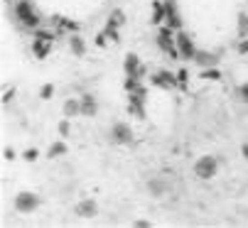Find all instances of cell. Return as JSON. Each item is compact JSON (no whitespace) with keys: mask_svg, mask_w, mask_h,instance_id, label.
<instances>
[{"mask_svg":"<svg viewBox=\"0 0 248 228\" xmlns=\"http://www.w3.org/2000/svg\"><path fill=\"white\" fill-rule=\"evenodd\" d=\"M241 155H243V160H248V142L241 145Z\"/></svg>","mask_w":248,"mask_h":228,"instance_id":"f1b7e54d","label":"cell"},{"mask_svg":"<svg viewBox=\"0 0 248 228\" xmlns=\"http://www.w3.org/2000/svg\"><path fill=\"white\" fill-rule=\"evenodd\" d=\"M123 66H125V76H135V79H143L145 76V66L140 64L138 54H125Z\"/></svg>","mask_w":248,"mask_h":228,"instance_id":"52a82bcc","label":"cell"},{"mask_svg":"<svg viewBox=\"0 0 248 228\" xmlns=\"http://www.w3.org/2000/svg\"><path fill=\"white\" fill-rule=\"evenodd\" d=\"M25 160L27 162H34V160H37V150H27L25 152Z\"/></svg>","mask_w":248,"mask_h":228,"instance_id":"83f0119b","label":"cell"},{"mask_svg":"<svg viewBox=\"0 0 248 228\" xmlns=\"http://www.w3.org/2000/svg\"><path fill=\"white\" fill-rule=\"evenodd\" d=\"M79 101H81V116L93 118L96 113H98V103H96V96H93V93H84Z\"/></svg>","mask_w":248,"mask_h":228,"instance_id":"7c38bea8","label":"cell"},{"mask_svg":"<svg viewBox=\"0 0 248 228\" xmlns=\"http://www.w3.org/2000/svg\"><path fill=\"white\" fill-rule=\"evenodd\" d=\"M217 172H219V160L214 157V155H202L197 162H194V174L199 177V179H214L217 177Z\"/></svg>","mask_w":248,"mask_h":228,"instance_id":"6da1fadb","label":"cell"},{"mask_svg":"<svg viewBox=\"0 0 248 228\" xmlns=\"http://www.w3.org/2000/svg\"><path fill=\"white\" fill-rule=\"evenodd\" d=\"M170 32H172V27H167V25L160 30V34H157V47H160L162 52H167L170 57H174V59H177V57H180V49H177V40L172 42Z\"/></svg>","mask_w":248,"mask_h":228,"instance_id":"5b68a950","label":"cell"},{"mask_svg":"<svg viewBox=\"0 0 248 228\" xmlns=\"http://www.w3.org/2000/svg\"><path fill=\"white\" fill-rule=\"evenodd\" d=\"M108 22H111V25H123V13H121V10H116V13H113V17H111Z\"/></svg>","mask_w":248,"mask_h":228,"instance_id":"cb8c5ba5","label":"cell"},{"mask_svg":"<svg viewBox=\"0 0 248 228\" xmlns=\"http://www.w3.org/2000/svg\"><path fill=\"white\" fill-rule=\"evenodd\" d=\"M177 81H180V86H182V89H185V84H187V81H189V74H187V71H185V69H180V74H177Z\"/></svg>","mask_w":248,"mask_h":228,"instance_id":"603a6c76","label":"cell"},{"mask_svg":"<svg viewBox=\"0 0 248 228\" xmlns=\"http://www.w3.org/2000/svg\"><path fill=\"white\" fill-rule=\"evenodd\" d=\"M69 45H72V52L77 54V57H84V52H86V45H84V40L79 34H74L72 40H69Z\"/></svg>","mask_w":248,"mask_h":228,"instance_id":"e0dca14e","label":"cell"},{"mask_svg":"<svg viewBox=\"0 0 248 228\" xmlns=\"http://www.w3.org/2000/svg\"><path fill=\"white\" fill-rule=\"evenodd\" d=\"M145 189H148L150 197H165V194L170 192V184H167V179H162V177H153V179H148Z\"/></svg>","mask_w":248,"mask_h":228,"instance_id":"ba28073f","label":"cell"},{"mask_svg":"<svg viewBox=\"0 0 248 228\" xmlns=\"http://www.w3.org/2000/svg\"><path fill=\"white\" fill-rule=\"evenodd\" d=\"M15 15H17V20H20L22 25H27V27H37V15H34L30 0H20V3L15 5Z\"/></svg>","mask_w":248,"mask_h":228,"instance_id":"3957f363","label":"cell"},{"mask_svg":"<svg viewBox=\"0 0 248 228\" xmlns=\"http://www.w3.org/2000/svg\"><path fill=\"white\" fill-rule=\"evenodd\" d=\"M13 206H15L17 213H32V211H37V206H40V197L34 192H20L15 197Z\"/></svg>","mask_w":248,"mask_h":228,"instance_id":"7a4b0ae2","label":"cell"},{"mask_svg":"<svg viewBox=\"0 0 248 228\" xmlns=\"http://www.w3.org/2000/svg\"><path fill=\"white\" fill-rule=\"evenodd\" d=\"M133 226H135V228H150V226H153V221H145V218H138V221H135Z\"/></svg>","mask_w":248,"mask_h":228,"instance_id":"484cf974","label":"cell"},{"mask_svg":"<svg viewBox=\"0 0 248 228\" xmlns=\"http://www.w3.org/2000/svg\"><path fill=\"white\" fill-rule=\"evenodd\" d=\"M52 96H54V86H52V84L42 86V91H40V98H45V101H47V98H52Z\"/></svg>","mask_w":248,"mask_h":228,"instance_id":"44dd1931","label":"cell"},{"mask_svg":"<svg viewBox=\"0 0 248 228\" xmlns=\"http://www.w3.org/2000/svg\"><path fill=\"white\" fill-rule=\"evenodd\" d=\"M177 49H180V59H185V61H194V57H197V47H194V42L187 37V32H177Z\"/></svg>","mask_w":248,"mask_h":228,"instance_id":"277c9868","label":"cell"},{"mask_svg":"<svg viewBox=\"0 0 248 228\" xmlns=\"http://www.w3.org/2000/svg\"><path fill=\"white\" fill-rule=\"evenodd\" d=\"M64 152H66V145L64 142H54L52 150H49V157H59V155H64Z\"/></svg>","mask_w":248,"mask_h":228,"instance_id":"d6986e66","label":"cell"},{"mask_svg":"<svg viewBox=\"0 0 248 228\" xmlns=\"http://www.w3.org/2000/svg\"><path fill=\"white\" fill-rule=\"evenodd\" d=\"M238 52L241 54H248V37H243V40L238 42Z\"/></svg>","mask_w":248,"mask_h":228,"instance_id":"4316f807","label":"cell"},{"mask_svg":"<svg viewBox=\"0 0 248 228\" xmlns=\"http://www.w3.org/2000/svg\"><path fill=\"white\" fill-rule=\"evenodd\" d=\"M111 140L116 145H130L133 142V128L128 123H116L111 128Z\"/></svg>","mask_w":248,"mask_h":228,"instance_id":"8992f818","label":"cell"},{"mask_svg":"<svg viewBox=\"0 0 248 228\" xmlns=\"http://www.w3.org/2000/svg\"><path fill=\"white\" fill-rule=\"evenodd\" d=\"M59 135H62V137H66V135H69V118L59 123Z\"/></svg>","mask_w":248,"mask_h":228,"instance_id":"d4e9b609","label":"cell"},{"mask_svg":"<svg viewBox=\"0 0 248 228\" xmlns=\"http://www.w3.org/2000/svg\"><path fill=\"white\" fill-rule=\"evenodd\" d=\"M236 32H238L241 40H243V37H248V15L246 13H238V17H236Z\"/></svg>","mask_w":248,"mask_h":228,"instance_id":"2e32d148","label":"cell"},{"mask_svg":"<svg viewBox=\"0 0 248 228\" xmlns=\"http://www.w3.org/2000/svg\"><path fill=\"white\" fill-rule=\"evenodd\" d=\"M123 89H125L128 93H135V96H145L143 84H140V79H135V76H125V84H123Z\"/></svg>","mask_w":248,"mask_h":228,"instance_id":"5bb4252c","label":"cell"},{"mask_svg":"<svg viewBox=\"0 0 248 228\" xmlns=\"http://www.w3.org/2000/svg\"><path fill=\"white\" fill-rule=\"evenodd\" d=\"M64 118H74V116H81V101H77V98H69L66 103H64Z\"/></svg>","mask_w":248,"mask_h":228,"instance_id":"9a60e30c","label":"cell"},{"mask_svg":"<svg viewBox=\"0 0 248 228\" xmlns=\"http://www.w3.org/2000/svg\"><path fill=\"white\" fill-rule=\"evenodd\" d=\"M202 79H214V81H217V79H221V71H219L217 66L204 69V71H202Z\"/></svg>","mask_w":248,"mask_h":228,"instance_id":"ac0fdd59","label":"cell"},{"mask_svg":"<svg viewBox=\"0 0 248 228\" xmlns=\"http://www.w3.org/2000/svg\"><path fill=\"white\" fill-rule=\"evenodd\" d=\"M162 17H167V10H165V5H160V3H155V15H153V22L157 25Z\"/></svg>","mask_w":248,"mask_h":228,"instance_id":"ffe728a7","label":"cell"},{"mask_svg":"<svg viewBox=\"0 0 248 228\" xmlns=\"http://www.w3.org/2000/svg\"><path fill=\"white\" fill-rule=\"evenodd\" d=\"M52 52V40H47V37H37L32 45V54L37 57V59H47Z\"/></svg>","mask_w":248,"mask_h":228,"instance_id":"30bf717a","label":"cell"},{"mask_svg":"<svg viewBox=\"0 0 248 228\" xmlns=\"http://www.w3.org/2000/svg\"><path fill=\"white\" fill-rule=\"evenodd\" d=\"M238 98H241L243 103H248V81L238 86Z\"/></svg>","mask_w":248,"mask_h":228,"instance_id":"7402d4cb","label":"cell"},{"mask_svg":"<svg viewBox=\"0 0 248 228\" xmlns=\"http://www.w3.org/2000/svg\"><path fill=\"white\" fill-rule=\"evenodd\" d=\"M153 84L162 86V89H177V81L172 79V74H167V69H160L155 76H153Z\"/></svg>","mask_w":248,"mask_h":228,"instance_id":"4fadbf2b","label":"cell"},{"mask_svg":"<svg viewBox=\"0 0 248 228\" xmlns=\"http://www.w3.org/2000/svg\"><path fill=\"white\" fill-rule=\"evenodd\" d=\"M74 211H77L79 218H93L98 213V204H96V199H84V201L77 204Z\"/></svg>","mask_w":248,"mask_h":228,"instance_id":"9c48e42d","label":"cell"},{"mask_svg":"<svg viewBox=\"0 0 248 228\" xmlns=\"http://www.w3.org/2000/svg\"><path fill=\"white\" fill-rule=\"evenodd\" d=\"M194 61H197L202 69H211V66H217V64H219V54H214V52H206V49H197Z\"/></svg>","mask_w":248,"mask_h":228,"instance_id":"8fae6325","label":"cell"}]
</instances>
